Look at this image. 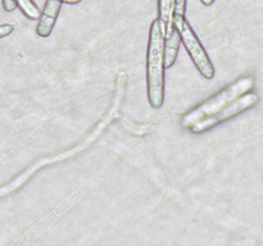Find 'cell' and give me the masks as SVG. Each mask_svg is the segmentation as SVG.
<instances>
[{"label":"cell","mask_w":263,"mask_h":246,"mask_svg":"<svg viewBox=\"0 0 263 246\" xmlns=\"http://www.w3.org/2000/svg\"><path fill=\"white\" fill-rule=\"evenodd\" d=\"M14 30V26L9 25V23H4V25L0 26V37H5V36L10 35Z\"/></svg>","instance_id":"11"},{"label":"cell","mask_w":263,"mask_h":246,"mask_svg":"<svg viewBox=\"0 0 263 246\" xmlns=\"http://www.w3.org/2000/svg\"><path fill=\"white\" fill-rule=\"evenodd\" d=\"M3 7L7 12H13L18 7V4L15 0H3Z\"/></svg>","instance_id":"12"},{"label":"cell","mask_w":263,"mask_h":246,"mask_svg":"<svg viewBox=\"0 0 263 246\" xmlns=\"http://www.w3.org/2000/svg\"><path fill=\"white\" fill-rule=\"evenodd\" d=\"M179 31L180 33H181L182 44H184L185 49H186V51L189 53L192 60L194 61L198 71L200 72V74H202L204 78L212 79L213 77H215V67L211 63L204 48L202 46L199 38L197 37L195 32L193 31L192 26L189 25V22H187L186 19L182 23L181 28H180Z\"/></svg>","instance_id":"5"},{"label":"cell","mask_w":263,"mask_h":246,"mask_svg":"<svg viewBox=\"0 0 263 246\" xmlns=\"http://www.w3.org/2000/svg\"><path fill=\"white\" fill-rule=\"evenodd\" d=\"M174 10L175 0H158V13L161 20L162 31L164 37L168 38L174 31Z\"/></svg>","instance_id":"7"},{"label":"cell","mask_w":263,"mask_h":246,"mask_svg":"<svg viewBox=\"0 0 263 246\" xmlns=\"http://www.w3.org/2000/svg\"><path fill=\"white\" fill-rule=\"evenodd\" d=\"M62 2L68 3V4H77V3H80L81 0H62Z\"/></svg>","instance_id":"13"},{"label":"cell","mask_w":263,"mask_h":246,"mask_svg":"<svg viewBox=\"0 0 263 246\" xmlns=\"http://www.w3.org/2000/svg\"><path fill=\"white\" fill-rule=\"evenodd\" d=\"M185 8H186V0H175L174 10V25L177 30H180L182 23L185 22Z\"/></svg>","instance_id":"10"},{"label":"cell","mask_w":263,"mask_h":246,"mask_svg":"<svg viewBox=\"0 0 263 246\" xmlns=\"http://www.w3.org/2000/svg\"><path fill=\"white\" fill-rule=\"evenodd\" d=\"M166 37L162 31L161 20L154 19L149 31L148 55H146V82L148 99L154 109L162 108L164 101V48Z\"/></svg>","instance_id":"2"},{"label":"cell","mask_w":263,"mask_h":246,"mask_svg":"<svg viewBox=\"0 0 263 246\" xmlns=\"http://www.w3.org/2000/svg\"><path fill=\"white\" fill-rule=\"evenodd\" d=\"M61 8L62 0H46L41 17L39 19L37 27H36V33L40 37H49L50 36Z\"/></svg>","instance_id":"6"},{"label":"cell","mask_w":263,"mask_h":246,"mask_svg":"<svg viewBox=\"0 0 263 246\" xmlns=\"http://www.w3.org/2000/svg\"><path fill=\"white\" fill-rule=\"evenodd\" d=\"M258 100L259 96L256 92H247V94L241 95L240 97L234 100L231 104H229L228 107L223 108L222 110H220V112L215 113V114L210 115V117L204 118V119L199 120V122H197L195 125H193L192 127H190V130L194 133H203L205 132V131L212 130L213 127H216V126L220 125V123L231 119V118H234L235 115L243 113L244 110L251 109L252 107H254V105L258 102Z\"/></svg>","instance_id":"4"},{"label":"cell","mask_w":263,"mask_h":246,"mask_svg":"<svg viewBox=\"0 0 263 246\" xmlns=\"http://www.w3.org/2000/svg\"><path fill=\"white\" fill-rule=\"evenodd\" d=\"M15 2L26 17H28L30 19H40L41 13L32 0H15Z\"/></svg>","instance_id":"9"},{"label":"cell","mask_w":263,"mask_h":246,"mask_svg":"<svg viewBox=\"0 0 263 246\" xmlns=\"http://www.w3.org/2000/svg\"><path fill=\"white\" fill-rule=\"evenodd\" d=\"M181 41V33L176 27H174L171 36L166 38V48H164V67L166 68H171L176 61Z\"/></svg>","instance_id":"8"},{"label":"cell","mask_w":263,"mask_h":246,"mask_svg":"<svg viewBox=\"0 0 263 246\" xmlns=\"http://www.w3.org/2000/svg\"><path fill=\"white\" fill-rule=\"evenodd\" d=\"M200 2H202L204 5H212L215 0H200Z\"/></svg>","instance_id":"14"},{"label":"cell","mask_w":263,"mask_h":246,"mask_svg":"<svg viewBox=\"0 0 263 246\" xmlns=\"http://www.w3.org/2000/svg\"><path fill=\"white\" fill-rule=\"evenodd\" d=\"M126 86H127V73H126L125 71H120L117 77H116L115 91H113L112 102H110L109 109L107 110L104 117L98 122V125L87 133L86 137H85L84 140L80 141L79 144H76L73 148L67 149V150L55 154V155L53 156H45V158L40 159V160L31 164L27 169L21 172L15 178H13L12 181L5 183L4 186L2 187V190H0V195H2V196H7L10 192H14L15 190H18L21 186H23V184H25L26 182L39 171V169L45 168V167L51 166V164L61 163V161L67 160V159L69 158H73V156L79 155L80 153H82V151H85L86 149H89L90 146L100 137V135L109 127L110 123L115 119H117L118 115H120L121 105H122L123 99H125Z\"/></svg>","instance_id":"1"},{"label":"cell","mask_w":263,"mask_h":246,"mask_svg":"<svg viewBox=\"0 0 263 246\" xmlns=\"http://www.w3.org/2000/svg\"><path fill=\"white\" fill-rule=\"evenodd\" d=\"M253 77H241L238 81L233 82V84L229 85L228 87L221 90V91L218 92V94H216L215 96L210 97V99L203 101L200 105H198L197 108H194V109L190 110L189 113H186L181 119L182 127L190 128L193 125L199 122V120L204 119V118L220 112L223 108L228 107L229 104H231L234 100H236L238 97H240L241 95L251 91V90L253 89Z\"/></svg>","instance_id":"3"}]
</instances>
